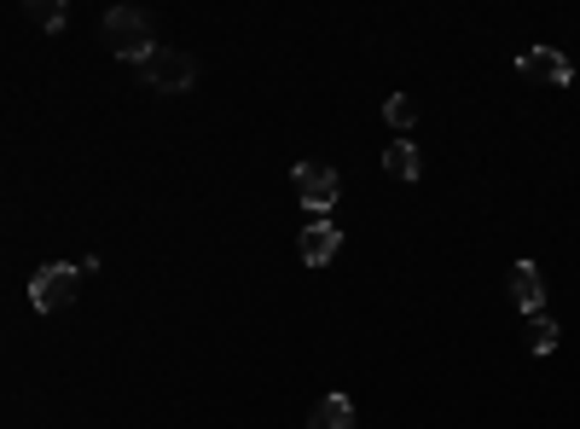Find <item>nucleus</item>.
Instances as JSON below:
<instances>
[{"label":"nucleus","instance_id":"10","mask_svg":"<svg viewBox=\"0 0 580 429\" xmlns=\"http://www.w3.org/2000/svg\"><path fill=\"white\" fill-rule=\"evenodd\" d=\"M528 348H535V355H551V348H558V319H551L546 308L528 314Z\"/></svg>","mask_w":580,"mask_h":429},{"label":"nucleus","instance_id":"6","mask_svg":"<svg viewBox=\"0 0 580 429\" xmlns=\"http://www.w3.org/2000/svg\"><path fill=\"white\" fill-rule=\"evenodd\" d=\"M337 244H343V233L325 215H314L308 226H302V262H308V267H325L337 256Z\"/></svg>","mask_w":580,"mask_h":429},{"label":"nucleus","instance_id":"11","mask_svg":"<svg viewBox=\"0 0 580 429\" xmlns=\"http://www.w3.org/2000/svg\"><path fill=\"white\" fill-rule=\"evenodd\" d=\"M384 116H389V129H400V134H407L418 111H413V99H407V93H395V99H384Z\"/></svg>","mask_w":580,"mask_h":429},{"label":"nucleus","instance_id":"7","mask_svg":"<svg viewBox=\"0 0 580 429\" xmlns=\"http://www.w3.org/2000/svg\"><path fill=\"white\" fill-rule=\"evenodd\" d=\"M511 302H517L522 314H540L546 308V279H540L535 262H517L511 267Z\"/></svg>","mask_w":580,"mask_h":429},{"label":"nucleus","instance_id":"9","mask_svg":"<svg viewBox=\"0 0 580 429\" xmlns=\"http://www.w3.org/2000/svg\"><path fill=\"white\" fill-rule=\"evenodd\" d=\"M384 168L395 174V181H418V168H424L418 163V145L413 140H389L384 145Z\"/></svg>","mask_w":580,"mask_h":429},{"label":"nucleus","instance_id":"12","mask_svg":"<svg viewBox=\"0 0 580 429\" xmlns=\"http://www.w3.org/2000/svg\"><path fill=\"white\" fill-rule=\"evenodd\" d=\"M30 18L41 23V30H64V7H53V0H35Z\"/></svg>","mask_w":580,"mask_h":429},{"label":"nucleus","instance_id":"1","mask_svg":"<svg viewBox=\"0 0 580 429\" xmlns=\"http://www.w3.org/2000/svg\"><path fill=\"white\" fill-rule=\"evenodd\" d=\"M99 35H105V47L116 59H129V64H140L151 47H157V41H151V18L134 12V7H111L105 23H99Z\"/></svg>","mask_w":580,"mask_h":429},{"label":"nucleus","instance_id":"8","mask_svg":"<svg viewBox=\"0 0 580 429\" xmlns=\"http://www.w3.org/2000/svg\"><path fill=\"white\" fill-rule=\"evenodd\" d=\"M308 429H355V400L348 395H319L314 412H308Z\"/></svg>","mask_w":580,"mask_h":429},{"label":"nucleus","instance_id":"3","mask_svg":"<svg viewBox=\"0 0 580 429\" xmlns=\"http://www.w3.org/2000/svg\"><path fill=\"white\" fill-rule=\"evenodd\" d=\"M75 285H82V267H70V262H47L35 279H30V302L41 314H59L75 302Z\"/></svg>","mask_w":580,"mask_h":429},{"label":"nucleus","instance_id":"5","mask_svg":"<svg viewBox=\"0 0 580 429\" xmlns=\"http://www.w3.org/2000/svg\"><path fill=\"white\" fill-rule=\"evenodd\" d=\"M522 75H535V82H551V88H569L574 82V64L558 53V47H528V53L517 59Z\"/></svg>","mask_w":580,"mask_h":429},{"label":"nucleus","instance_id":"4","mask_svg":"<svg viewBox=\"0 0 580 429\" xmlns=\"http://www.w3.org/2000/svg\"><path fill=\"white\" fill-rule=\"evenodd\" d=\"M291 186H296V197L308 204L314 215H325L337 204V168H325V163H296V174H291Z\"/></svg>","mask_w":580,"mask_h":429},{"label":"nucleus","instance_id":"2","mask_svg":"<svg viewBox=\"0 0 580 429\" xmlns=\"http://www.w3.org/2000/svg\"><path fill=\"white\" fill-rule=\"evenodd\" d=\"M192 75H197V64L186 53H174V47H151V53L140 59V82L151 93H186Z\"/></svg>","mask_w":580,"mask_h":429}]
</instances>
